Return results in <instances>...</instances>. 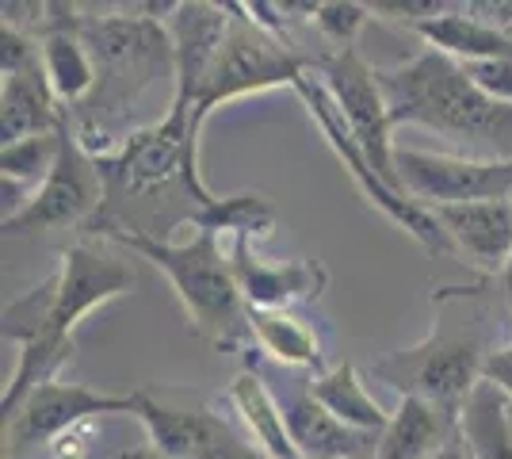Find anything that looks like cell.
<instances>
[{
    "instance_id": "cell-1",
    "label": "cell",
    "mask_w": 512,
    "mask_h": 459,
    "mask_svg": "<svg viewBox=\"0 0 512 459\" xmlns=\"http://www.w3.org/2000/svg\"><path fill=\"white\" fill-rule=\"evenodd\" d=\"M436 322L409 349H394L371 360V375L402 398H425L448 414H463L467 398L486 375V360L497 345V314L486 284L432 291Z\"/></svg>"
},
{
    "instance_id": "cell-2",
    "label": "cell",
    "mask_w": 512,
    "mask_h": 459,
    "mask_svg": "<svg viewBox=\"0 0 512 459\" xmlns=\"http://www.w3.org/2000/svg\"><path fill=\"white\" fill-rule=\"evenodd\" d=\"M390 123L425 127L463 157L512 161V108L490 100L467 69L440 50H425L394 69H379Z\"/></svg>"
},
{
    "instance_id": "cell-3",
    "label": "cell",
    "mask_w": 512,
    "mask_h": 459,
    "mask_svg": "<svg viewBox=\"0 0 512 459\" xmlns=\"http://www.w3.org/2000/svg\"><path fill=\"white\" fill-rule=\"evenodd\" d=\"M142 12V4H127L115 16H81V39L96 62V88L69 123L92 157H104L123 146V115L142 100V92L161 73H172L169 27L165 20Z\"/></svg>"
},
{
    "instance_id": "cell-4",
    "label": "cell",
    "mask_w": 512,
    "mask_h": 459,
    "mask_svg": "<svg viewBox=\"0 0 512 459\" xmlns=\"http://www.w3.org/2000/svg\"><path fill=\"white\" fill-rule=\"evenodd\" d=\"M100 230L169 280L199 337H207L218 349H237L241 337H249V306L241 299L234 264L230 253H222L218 234L195 230L192 238L172 241L130 226H96V234Z\"/></svg>"
},
{
    "instance_id": "cell-5",
    "label": "cell",
    "mask_w": 512,
    "mask_h": 459,
    "mask_svg": "<svg viewBox=\"0 0 512 459\" xmlns=\"http://www.w3.org/2000/svg\"><path fill=\"white\" fill-rule=\"evenodd\" d=\"M134 284L138 276L123 257L88 241L69 245L46 284L4 306V341L23 345L31 337H73L92 310L134 291Z\"/></svg>"
},
{
    "instance_id": "cell-6",
    "label": "cell",
    "mask_w": 512,
    "mask_h": 459,
    "mask_svg": "<svg viewBox=\"0 0 512 459\" xmlns=\"http://www.w3.org/2000/svg\"><path fill=\"white\" fill-rule=\"evenodd\" d=\"M96 169L104 176V211L115 199H146L172 184H180L195 199V207L218 199L199 173V138L192 134V115L176 108H169L161 123L130 131L119 150L96 157Z\"/></svg>"
},
{
    "instance_id": "cell-7",
    "label": "cell",
    "mask_w": 512,
    "mask_h": 459,
    "mask_svg": "<svg viewBox=\"0 0 512 459\" xmlns=\"http://www.w3.org/2000/svg\"><path fill=\"white\" fill-rule=\"evenodd\" d=\"M226 4H230V35H226L218 66H214L211 81H207V92H203V100H199V108L192 115L195 138L203 134L207 119L218 108L234 104L241 96L272 92V88H299L302 77L314 69L310 58L295 54L283 39L264 31L245 12V4H237V0H226Z\"/></svg>"
},
{
    "instance_id": "cell-8",
    "label": "cell",
    "mask_w": 512,
    "mask_h": 459,
    "mask_svg": "<svg viewBox=\"0 0 512 459\" xmlns=\"http://www.w3.org/2000/svg\"><path fill=\"white\" fill-rule=\"evenodd\" d=\"M321 88L329 92L333 108L341 111L344 127L356 138L367 165L383 176L394 192H402L398 173H394V123H390V108H386L383 85H379V69H371L360 58V50H344V54H325L314 62Z\"/></svg>"
},
{
    "instance_id": "cell-9",
    "label": "cell",
    "mask_w": 512,
    "mask_h": 459,
    "mask_svg": "<svg viewBox=\"0 0 512 459\" xmlns=\"http://www.w3.org/2000/svg\"><path fill=\"white\" fill-rule=\"evenodd\" d=\"M394 173L402 184V196L425 211L512 199V161H482V157H463V153H428L398 146Z\"/></svg>"
},
{
    "instance_id": "cell-10",
    "label": "cell",
    "mask_w": 512,
    "mask_h": 459,
    "mask_svg": "<svg viewBox=\"0 0 512 459\" xmlns=\"http://www.w3.org/2000/svg\"><path fill=\"white\" fill-rule=\"evenodd\" d=\"M104 176L96 169V157L81 146L69 115L62 123V153L54 173L43 180V188L31 196L16 219L0 222L4 234H43V230H62V226H81L88 219H100L104 211Z\"/></svg>"
},
{
    "instance_id": "cell-11",
    "label": "cell",
    "mask_w": 512,
    "mask_h": 459,
    "mask_svg": "<svg viewBox=\"0 0 512 459\" xmlns=\"http://www.w3.org/2000/svg\"><path fill=\"white\" fill-rule=\"evenodd\" d=\"M107 414H134V391L111 394L88 383H46L23 402L12 417H4V459H20L43 444L62 440L73 429Z\"/></svg>"
},
{
    "instance_id": "cell-12",
    "label": "cell",
    "mask_w": 512,
    "mask_h": 459,
    "mask_svg": "<svg viewBox=\"0 0 512 459\" xmlns=\"http://www.w3.org/2000/svg\"><path fill=\"white\" fill-rule=\"evenodd\" d=\"M169 39H172V104L169 108L195 115L207 81H211L218 54L230 35V4L211 0H180L169 12Z\"/></svg>"
},
{
    "instance_id": "cell-13",
    "label": "cell",
    "mask_w": 512,
    "mask_h": 459,
    "mask_svg": "<svg viewBox=\"0 0 512 459\" xmlns=\"http://www.w3.org/2000/svg\"><path fill=\"white\" fill-rule=\"evenodd\" d=\"M230 264L249 310H295L299 303H318L329 287V268L318 257L264 261L245 238H234Z\"/></svg>"
},
{
    "instance_id": "cell-14",
    "label": "cell",
    "mask_w": 512,
    "mask_h": 459,
    "mask_svg": "<svg viewBox=\"0 0 512 459\" xmlns=\"http://www.w3.org/2000/svg\"><path fill=\"white\" fill-rule=\"evenodd\" d=\"M432 215L440 222L451 253H459L482 280H501L512 257V199L440 207Z\"/></svg>"
},
{
    "instance_id": "cell-15",
    "label": "cell",
    "mask_w": 512,
    "mask_h": 459,
    "mask_svg": "<svg viewBox=\"0 0 512 459\" xmlns=\"http://www.w3.org/2000/svg\"><path fill=\"white\" fill-rule=\"evenodd\" d=\"M276 398L283 406L287 433H291L299 459H375V452H379V437L348 429L344 421H337L321 406L310 391V379L291 383Z\"/></svg>"
},
{
    "instance_id": "cell-16",
    "label": "cell",
    "mask_w": 512,
    "mask_h": 459,
    "mask_svg": "<svg viewBox=\"0 0 512 459\" xmlns=\"http://www.w3.org/2000/svg\"><path fill=\"white\" fill-rule=\"evenodd\" d=\"M146 429L150 448H157L169 459H207L211 452L234 444L237 433L214 417L211 410H180V406H165L153 394L134 391V414Z\"/></svg>"
},
{
    "instance_id": "cell-17",
    "label": "cell",
    "mask_w": 512,
    "mask_h": 459,
    "mask_svg": "<svg viewBox=\"0 0 512 459\" xmlns=\"http://www.w3.org/2000/svg\"><path fill=\"white\" fill-rule=\"evenodd\" d=\"M43 73L58 104L81 108L96 88V62L81 39V8L77 4H50V27L39 39Z\"/></svg>"
},
{
    "instance_id": "cell-18",
    "label": "cell",
    "mask_w": 512,
    "mask_h": 459,
    "mask_svg": "<svg viewBox=\"0 0 512 459\" xmlns=\"http://www.w3.org/2000/svg\"><path fill=\"white\" fill-rule=\"evenodd\" d=\"M413 35L425 39L428 50H440V54L455 58L459 66L497 62V58H509L512 62V35H505L501 27L486 23L470 4H451L444 16L417 23Z\"/></svg>"
},
{
    "instance_id": "cell-19",
    "label": "cell",
    "mask_w": 512,
    "mask_h": 459,
    "mask_svg": "<svg viewBox=\"0 0 512 459\" xmlns=\"http://www.w3.org/2000/svg\"><path fill=\"white\" fill-rule=\"evenodd\" d=\"M65 123V111L46 81L43 62L23 73H8L0 85V138L4 146L35 138V134H54Z\"/></svg>"
},
{
    "instance_id": "cell-20",
    "label": "cell",
    "mask_w": 512,
    "mask_h": 459,
    "mask_svg": "<svg viewBox=\"0 0 512 459\" xmlns=\"http://www.w3.org/2000/svg\"><path fill=\"white\" fill-rule=\"evenodd\" d=\"M459 433V417L425 398H402L379 437L375 459H432Z\"/></svg>"
},
{
    "instance_id": "cell-21",
    "label": "cell",
    "mask_w": 512,
    "mask_h": 459,
    "mask_svg": "<svg viewBox=\"0 0 512 459\" xmlns=\"http://www.w3.org/2000/svg\"><path fill=\"white\" fill-rule=\"evenodd\" d=\"M249 337L279 368L318 375L325 364L318 329L310 326L299 310H249Z\"/></svg>"
},
{
    "instance_id": "cell-22",
    "label": "cell",
    "mask_w": 512,
    "mask_h": 459,
    "mask_svg": "<svg viewBox=\"0 0 512 459\" xmlns=\"http://www.w3.org/2000/svg\"><path fill=\"white\" fill-rule=\"evenodd\" d=\"M230 402H234L237 417L245 425V433L253 440V448L268 459H299L295 444H291V433H287V417H283V406L279 398L268 391L264 375L256 368H245L230 383Z\"/></svg>"
},
{
    "instance_id": "cell-23",
    "label": "cell",
    "mask_w": 512,
    "mask_h": 459,
    "mask_svg": "<svg viewBox=\"0 0 512 459\" xmlns=\"http://www.w3.org/2000/svg\"><path fill=\"white\" fill-rule=\"evenodd\" d=\"M310 391L348 429L383 437L386 425H390V414L375 402V394L367 391V383L356 372V364H337V368H325V372L310 375Z\"/></svg>"
},
{
    "instance_id": "cell-24",
    "label": "cell",
    "mask_w": 512,
    "mask_h": 459,
    "mask_svg": "<svg viewBox=\"0 0 512 459\" xmlns=\"http://www.w3.org/2000/svg\"><path fill=\"white\" fill-rule=\"evenodd\" d=\"M470 459H512V402L493 383H478L459 414Z\"/></svg>"
},
{
    "instance_id": "cell-25",
    "label": "cell",
    "mask_w": 512,
    "mask_h": 459,
    "mask_svg": "<svg viewBox=\"0 0 512 459\" xmlns=\"http://www.w3.org/2000/svg\"><path fill=\"white\" fill-rule=\"evenodd\" d=\"M188 226L195 230H211V234H230V238L264 241L276 234V207L272 199L260 192H237V196H218L207 207H192Z\"/></svg>"
},
{
    "instance_id": "cell-26",
    "label": "cell",
    "mask_w": 512,
    "mask_h": 459,
    "mask_svg": "<svg viewBox=\"0 0 512 459\" xmlns=\"http://www.w3.org/2000/svg\"><path fill=\"white\" fill-rule=\"evenodd\" d=\"M73 356H77V337H31V341H23L16 372H12L8 387H4V398H0V414H16L39 387L58 379V372Z\"/></svg>"
},
{
    "instance_id": "cell-27",
    "label": "cell",
    "mask_w": 512,
    "mask_h": 459,
    "mask_svg": "<svg viewBox=\"0 0 512 459\" xmlns=\"http://www.w3.org/2000/svg\"><path fill=\"white\" fill-rule=\"evenodd\" d=\"M58 153H62V127L54 134H35V138H23L12 146H0V180H12V184L39 192L43 180L58 165Z\"/></svg>"
},
{
    "instance_id": "cell-28",
    "label": "cell",
    "mask_w": 512,
    "mask_h": 459,
    "mask_svg": "<svg viewBox=\"0 0 512 459\" xmlns=\"http://www.w3.org/2000/svg\"><path fill=\"white\" fill-rule=\"evenodd\" d=\"M371 20L367 4H356V0H318L310 23L318 27V35L333 46V54H344V50H356V39H360L363 23Z\"/></svg>"
},
{
    "instance_id": "cell-29",
    "label": "cell",
    "mask_w": 512,
    "mask_h": 459,
    "mask_svg": "<svg viewBox=\"0 0 512 459\" xmlns=\"http://www.w3.org/2000/svg\"><path fill=\"white\" fill-rule=\"evenodd\" d=\"M451 4L444 0H375V4H367V12L375 16V20H386V23H402V27H417V23L425 20H436V16H444Z\"/></svg>"
},
{
    "instance_id": "cell-30",
    "label": "cell",
    "mask_w": 512,
    "mask_h": 459,
    "mask_svg": "<svg viewBox=\"0 0 512 459\" xmlns=\"http://www.w3.org/2000/svg\"><path fill=\"white\" fill-rule=\"evenodd\" d=\"M463 69H467V77L482 88L490 100L512 108V62L509 58H497V62H470V66H463Z\"/></svg>"
},
{
    "instance_id": "cell-31",
    "label": "cell",
    "mask_w": 512,
    "mask_h": 459,
    "mask_svg": "<svg viewBox=\"0 0 512 459\" xmlns=\"http://www.w3.org/2000/svg\"><path fill=\"white\" fill-rule=\"evenodd\" d=\"M482 379L493 383V387L512 402V341L509 345H501V349L486 360V375H482Z\"/></svg>"
},
{
    "instance_id": "cell-32",
    "label": "cell",
    "mask_w": 512,
    "mask_h": 459,
    "mask_svg": "<svg viewBox=\"0 0 512 459\" xmlns=\"http://www.w3.org/2000/svg\"><path fill=\"white\" fill-rule=\"evenodd\" d=\"M478 16L493 27H501L505 35H512V0H482V4H470Z\"/></svg>"
},
{
    "instance_id": "cell-33",
    "label": "cell",
    "mask_w": 512,
    "mask_h": 459,
    "mask_svg": "<svg viewBox=\"0 0 512 459\" xmlns=\"http://www.w3.org/2000/svg\"><path fill=\"white\" fill-rule=\"evenodd\" d=\"M432 459H470V448H467V440H463V433H455Z\"/></svg>"
},
{
    "instance_id": "cell-34",
    "label": "cell",
    "mask_w": 512,
    "mask_h": 459,
    "mask_svg": "<svg viewBox=\"0 0 512 459\" xmlns=\"http://www.w3.org/2000/svg\"><path fill=\"white\" fill-rule=\"evenodd\" d=\"M115 459H169V456H161L157 448H150V444H146V448H127V452H119Z\"/></svg>"
},
{
    "instance_id": "cell-35",
    "label": "cell",
    "mask_w": 512,
    "mask_h": 459,
    "mask_svg": "<svg viewBox=\"0 0 512 459\" xmlns=\"http://www.w3.org/2000/svg\"><path fill=\"white\" fill-rule=\"evenodd\" d=\"M501 299H505V306L512 310V257H509V264H505V272H501Z\"/></svg>"
}]
</instances>
